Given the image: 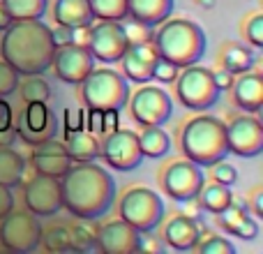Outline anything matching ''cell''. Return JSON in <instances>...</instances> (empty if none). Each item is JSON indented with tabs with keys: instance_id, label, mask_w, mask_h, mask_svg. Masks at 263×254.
<instances>
[{
	"instance_id": "6da1fadb",
	"label": "cell",
	"mask_w": 263,
	"mask_h": 254,
	"mask_svg": "<svg viewBox=\"0 0 263 254\" xmlns=\"http://www.w3.org/2000/svg\"><path fill=\"white\" fill-rule=\"evenodd\" d=\"M63 208L79 220H97L111 208L116 199V180L104 167L79 162L60 178Z\"/></svg>"
},
{
	"instance_id": "7a4b0ae2",
	"label": "cell",
	"mask_w": 263,
	"mask_h": 254,
	"mask_svg": "<svg viewBox=\"0 0 263 254\" xmlns=\"http://www.w3.org/2000/svg\"><path fill=\"white\" fill-rule=\"evenodd\" d=\"M55 44L51 40V28L42 19H23L12 21L3 30L0 53L18 74L32 77L44 74L51 67Z\"/></svg>"
},
{
	"instance_id": "3957f363",
	"label": "cell",
	"mask_w": 263,
	"mask_h": 254,
	"mask_svg": "<svg viewBox=\"0 0 263 254\" xmlns=\"http://www.w3.org/2000/svg\"><path fill=\"white\" fill-rule=\"evenodd\" d=\"M157 56L168 63H173L178 69L194 65L203 58L205 51V32L199 23L190 19H171L162 21V28L153 35Z\"/></svg>"
},
{
	"instance_id": "277c9868",
	"label": "cell",
	"mask_w": 263,
	"mask_h": 254,
	"mask_svg": "<svg viewBox=\"0 0 263 254\" xmlns=\"http://www.w3.org/2000/svg\"><path fill=\"white\" fill-rule=\"evenodd\" d=\"M180 148L187 159L199 167H213L229 155L227 123L215 116H196L185 123L180 134Z\"/></svg>"
},
{
	"instance_id": "5b68a950",
	"label": "cell",
	"mask_w": 263,
	"mask_h": 254,
	"mask_svg": "<svg viewBox=\"0 0 263 254\" xmlns=\"http://www.w3.org/2000/svg\"><path fill=\"white\" fill-rule=\"evenodd\" d=\"M81 97L86 109H123L129 100L127 79L116 69H90L81 81Z\"/></svg>"
},
{
	"instance_id": "8992f818",
	"label": "cell",
	"mask_w": 263,
	"mask_h": 254,
	"mask_svg": "<svg viewBox=\"0 0 263 254\" xmlns=\"http://www.w3.org/2000/svg\"><path fill=\"white\" fill-rule=\"evenodd\" d=\"M118 215L139 233H150L164 217V201L150 187H132L120 199Z\"/></svg>"
},
{
	"instance_id": "52a82bcc",
	"label": "cell",
	"mask_w": 263,
	"mask_h": 254,
	"mask_svg": "<svg viewBox=\"0 0 263 254\" xmlns=\"http://www.w3.org/2000/svg\"><path fill=\"white\" fill-rule=\"evenodd\" d=\"M176 95L180 104L190 111H205L219 100V88L215 86L213 72L201 65H187L176 77Z\"/></svg>"
},
{
	"instance_id": "ba28073f",
	"label": "cell",
	"mask_w": 263,
	"mask_h": 254,
	"mask_svg": "<svg viewBox=\"0 0 263 254\" xmlns=\"http://www.w3.org/2000/svg\"><path fill=\"white\" fill-rule=\"evenodd\" d=\"M42 241V224L37 220V215H32L30 210L26 213H7L0 220V243L5 250L26 254L32 252Z\"/></svg>"
},
{
	"instance_id": "9c48e42d",
	"label": "cell",
	"mask_w": 263,
	"mask_h": 254,
	"mask_svg": "<svg viewBox=\"0 0 263 254\" xmlns=\"http://www.w3.org/2000/svg\"><path fill=\"white\" fill-rule=\"evenodd\" d=\"M100 157L116 171H132L143 162V153L139 148V134L134 130H114L102 136Z\"/></svg>"
},
{
	"instance_id": "30bf717a",
	"label": "cell",
	"mask_w": 263,
	"mask_h": 254,
	"mask_svg": "<svg viewBox=\"0 0 263 254\" xmlns=\"http://www.w3.org/2000/svg\"><path fill=\"white\" fill-rule=\"evenodd\" d=\"M88 51L100 63H118L129 46L123 21H100L88 28Z\"/></svg>"
},
{
	"instance_id": "8fae6325",
	"label": "cell",
	"mask_w": 263,
	"mask_h": 254,
	"mask_svg": "<svg viewBox=\"0 0 263 254\" xmlns=\"http://www.w3.org/2000/svg\"><path fill=\"white\" fill-rule=\"evenodd\" d=\"M205 178L203 171H201L199 164H194L192 159H178V162H171L166 169H164L162 176V187L173 201H190L196 199V194L201 192Z\"/></svg>"
},
{
	"instance_id": "7c38bea8",
	"label": "cell",
	"mask_w": 263,
	"mask_h": 254,
	"mask_svg": "<svg viewBox=\"0 0 263 254\" xmlns=\"http://www.w3.org/2000/svg\"><path fill=\"white\" fill-rule=\"evenodd\" d=\"M14 130H16L18 139H23V143H28L32 148V146L55 136V132H58V118L46 106V102H28L26 109L18 116Z\"/></svg>"
},
{
	"instance_id": "4fadbf2b",
	"label": "cell",
	"mask_w": 263,
	"mask_h": 254,
	"mask_svg": "<svg viewBox=\"0 0 263 254\" xmlns=\"http://www.w3.org/2000/svg\"><path fill=\"white\" fill-rule=\"evenodd\" d=\"M129 109L139 125H164L173 114V102L164 88L143 86L134 93Z\"/></svg>"
},
{
	"instance_id": "5bb4252c",
	"label": "cell",
	"mask_w": 263,
	"mask_h": 254,
	"mask_svg": "<svg viewBox=\"0 0 263 254\" xmlns=\"http://www.w3.org/2000/svg\"><path fill=\"white\" fill-rule=\"evenodd\" d=\"M51 67H53L55 77L60 81L79 86L90 74V69L95 67V58L88 51V46L74 44L72 42V44H65V46H55Z\"/></svg>"
},
{
	"instance_id": "9a60e30c",
	"label": "cell",
	"mask_w": 263,
	"mask_h": 254,
	"mask_svg": "<svg viewBox=\"0 0 263 254\" xmlns=\"http://www.w3.org/2000/svg\"><path fill=\"white\" fill-rule=\"evenodd\" d=\"M26 208L37 217H51L63 208V190H60V178H49L37 173L32 180L26 183L23 190Z\"/></svg>"
},
{
	"instance_id": "2e32d148",
	"label": "cell",
	"mask_w": 263,
	"mask_h": 254,
	"mask_svg": "<svg viewBox=\"0 0 263 254\" xmlns=\"http://www.w3.org/2000/svg\"><path fill=\"white\" fill-rule=\"evenodd\" d=\"M229 153L238 157H256L263 153V125L254 116H238L227 125Z\"/></svg>"
},
{
	"instance_id": "e0dca14e",
	"label": "cell",
	"mask_w": 263,
	"mask_h": 254,
	"mask_svg": "<svg viewBox=\"0 0 263 254\" xmlns=\"http://www.w3.org/2000/svg\"><path fill=\"white\" fill-rule=\"evenodd\" d=\"M30 162H32L35 173L49 176V178H63L67 173V169L72 167V157L67 155V148L55 136L32 146Z\"/></svg>"
},
{
	"instance_id": "ac0fdd59",
	"label": "cell",
	"mask_w": 263,
	"mask_h": 254,
	"mask_svg": "<svg viewBox=\"0 0 263 254\" xmlns=\"http://www.w3.org/2000/svg\"><path fill=\"white\" fill-rule=\"evenodd\" d=\"M141 233L125 220H114L97 229V247L104 254H134L139 252Z\"/></svg>"
},
{
	"instance_id": "d6986e66",
	"label": "cell",
	"mask_w": 263,
	"mask_h": 254,
	"mask_svg": "<svg viewBox=\"0 0 263 254\" xmlns=\"http://www.w3.org/2000/svg\"><path fill=\"white\" fill-rule=\"evenodd\" d=\"M157 58L159 56L155 44L145 42V44H129L118 63H123L125 79H129L134 83H148L153 79V67L157 63Z\"/></svg>"
},
{
	"instance_id": "ffe728a7",
	"label": "cell",
	"mask_w": 263,
	"mask_h": 254,
	"mask_svg": "<svg viewBox=\"0 0 263 254\" xmlns=\"http://www.w3.org/2000/svg\"><path fill=\"white\" fill-rule=\"evenodd\" d=\"M164 241L168 247L178 252H190L194 250V245L201 241V229L196 220H190L187 215H176L168 220V224L164 227Z\"/></svg>"
},
{
	"instance_id": "44dd1931",
	"label": "cell",
	"mask_w": 263,
	"mask_h": 254,
	"mask_svg": "<svg viewBox=\"0 0 263 254\" xmlns=\"http://www.w3.org/2000/svg\"><path fill=\"white\" fill-rule=\"evenodd\" d=\"M233 100L245 114H256L263 106V77L259 72H245L233 81Z\"/></svg>"
},
{
	"instance_id": "7402d4cb",
	"label": "cell",
	"mask_w": 263,
	"mask_h": 254,
	"mask_svg": "<svg viewBox=\"0 0 263 254\" xmlns=\"http://www.w3.org/2000/svg\"><path fill=\"white\" fill-rule=\"evenodd\" d=\"M53 16H55V23L67 28L92 26V21H95L90 9V0H55Z\"/></svg>"
},
{
	"instance_id": "603a6c76",
	"label": "cell",
	"mask_w": 263,
	"mask_h": 254,
	"mask_svg": "<svg viewBox=\"0 0 263 254\" xmlns=\"http://www.w3.org/2000/svg\"><path fill=\"white\" fill-rule=\"evenodd\" d=\"M173 12V0H127V16L145 26H159Z\"/></svg>"
},
{
	"instance_id": "cb8c5ba5",
	"label": "cell",
	"mask_w": 263,
	"mask_h": 254,
	"mask_svg": "<svg viewBox=\"0 0 263 254\" xmlns=\"http://www.w3.org/2000/svg\"><path fill=\"white\" fill-rule=\"evenodd\" d=\"M65 148L72 162H90L100 157V136L90 134L86 130L65 132Z\"/></svg>"
},
{
	"instance_id": "d4e9b609",
	"label": "cell",
	"mask_w": 263,
	"mask_h": 254,
	"mask_svg": "<svg viewBox=\"0 0 263 254\" xmlns=\"http://www.w3.org/2000/svg\"><path fill=\"white\" fill-rule=\"evenodd\" d=\"M26 169L28 164L21 153H16L12 146H0V185L5 187L21 185Z\"/></svg>"
},
{
	"instance_id": "484cf974",
	"label": "cell",
	"mask_w": 263,
	"mask_h": 254,
	"mask_svg": "<svg viewBox=\"0 0 263 254\" xmlns=\"http://www.w3.org/2000/svg\"><path fill=\"white\" fill-rule=\"evenodd\" d=\"M139 148L143 153V157L159 159L168 153L171 148V139L162 130V125H145L139 134Z\"/></svg>"
},
{
	"instance_id": "4316f807",
	"label": "cell",
	"mask_w": 263,
	"mask_h": 254,
	"mask_svg": "<svg viewBox=\"0 0 263 254\" xmlns=\"http://www.w3.org/2000/svg\"><path fill=\"white\" fill-rule=\"evenodd\" d=\"M196 199H199V204L203 210H208V213H213V215H219L229 204H231L233 194L227 185H219V183L213 180L210 185L203 183V187H201V192L196 194Z\"/></svg>"
},
{
	"instance_id": "83f0119b",
	"label": "cell",
	"mask_w": 263,
	"mask_h": 254,
	"mask_svg": "<svg viewBox=\"0 0 263 254\" xmlns=\"http://www.w3.org/2000/svg\"><path fill=\"white\" fill-rule=\"evenodd\" d=\"M97 224L95 220H79L69 229V250L74 252H90L97 247Z\"/></svg>"
},
{
	"instance_id": "f1b7e54d",
	"label": "cell",
	"mask_w": 263,
	"mask_h": 254,
	"mask_svg": "<svg viewBox=\"0 0 263 254\" xmlns=\"http://www.w3.org/2000/svg\"><path fill=\"white\" fill-rule=\"evenodd\" d=\"M222 63H224V69L231 72L233 77H236V74H245V72H250L252 65H254V51L245 44H229L227 49H224Z\"/></svg>"
},
{
	"instance_id": "f546056e",
	"label": "cell",
	"mask_w": 263,
	"mask_h": 254,
	"mask_svg": "<svg viewBox=\"0 0 263 254\" xmlns=\"http://www.w3.org/2000/svg\"><path fill=\"white\" fill-rule=\"evenodd\" d=\"M12 21L42 19L46 12V0H0Z\"/></svg>"
},
{
	"instance_id": "4dcf8cb0",
	"label": "cell",
	"mask_w": 263,
	"mask_h": 254,
	"mask_svg": "<svg viewBox=\"0 0 263 254\" xmlns=\"http://www.w3.org/2000/svg\"><path fill=\"white\" fill-rule=\"evenodd\" d=\"M92 16L100 21H125L127 0H90Z\"/></svg>"
},
{
	"instance_id": "1f68e13d",
	"label": "cell",
	"mask_w": 263,
	"mask_h": 254,
	"mask_svg": "<svg viewBox=\"0 0 263 254\" xmlns=\"http://www.w3.org/2000/svg\"><path fill=\"white\" fill-rule=\"evenodd\" d=\"M247 215H250V206H247L245 201H240V199H236V196H233L231 204H229L227 208L217 215V217H219V227H222L227 233H233V229H236L238 224L247 217Z\"/></svg>"
},
{
	"instance_id": "d6a6232c",
	"label": "cell",
	"mask_w": 263,
	"mask_h": 254,
	"mask_svg": "<svg viewBox=\"0 0 263 254\" xmlns=\"http://www.w3.org/2000/svg\"><path fill=\"white\" fill-rule=\"evenodd\" d=\"M42 245L49 252H69V229L67 227H49L46 231H42Z\"/></svg>"
},
{
	"instance_id": "836d02e7",
	"label": "cell",
	"mask_w": 263,
	"mask_h": 254,
	"mask_svg": "<svg viewBox=\"0 0 263 254\" xmlns=\"http://www.w3.org/2000/svg\"><path fill=\"white\" fill-rule=\"evenodd\" d=\"M51 97V86L49 81L40 77V74H32L26 83H23V102H49Z\"/></svg>"
},
{
	"instance_id": "e575fe53",
	"label": "cell",
	"mask_w": 263,
	"mask_h": 254,
	"mask_svg": "<svg viewBox=\"0 0 263 254\" xmlns=\"http://www.w3.org/2000/svg\"><path fill=\"white\" fill-rule=\"evenodd\" d=\"M203 243H196V250L199 254H236V247H233V243H229L227 238L222 236H213V233H203Z\"/></svg>"
},
{
	"instance_id": "d590c367",
	"label": "cell",
	"mask_w": 263,
	"mask_h": 254,
	"mask_svg": "<svg viewBox=\"0 0 263 254\" xmlns=\"http://www.w3.org/2000/svg\"><path fill=\"white\" fill-rule=\"evenodd\" d=\"M125 28V35H127L129 44H145V42H153V26H145L141 21H134L132 19L129 23H123Z\"/></svg>"
},
{
	"instance_id": "8d00e7d4",
	"label": "cell",
	"mask_w": 263,
	"mask_h": 254,
	"mask_svg": "<svg viewBox=\"0 0 263 254\" xmlns=\"http://www.w3.org/2000/svg\"><path fill=\"white\" fill-rule=\"evenodd\" d=\"M18 77H21V74H18L12 65L5 63V60H0V97H7L16 90Z\"/></svg>"
},
{
	"instance_id": "74e56055",
	"label": "cell",
	"mask_w": 263,
	"mask_h": 254,
	"mask_svg": "<svg viewBox=\"0 0 263 254\" xmlns=\"http://www.w3.org/2000/svg\"><path fill=\"white\" fill-rule=\"evenodd\" d=\"M245 37L252 49H263V16L261 14H254L245 23Z\"/></svg>"
},
{
	"instance_id": "f35d334b",
	"label": "cell",
	"mask_w": 263,
	"mask_h": 254,
	"mask_svg": "<svg viewBox=\"0 0 263 254\" xmlns=\"http://www.w3.org/2000/svg\"><path fill=\"white\" fill-rule=\"evenodd\" d=\"M213 180H215V183H219V185L231 187L233 183L238 180V171H236V167H231V164L224 162V159L215 162V164H213Z\"/></svg>"
},
{
	"instance_id": "ab89813d",
	"label": "cell",
	"mask_w": 263,
	"mask_h": 254,
	"mask_svg": "<svg viewBox=\"0 0 263 254\" xmlns=\"http://www.w3.org/2000/svg\"><path fill=\"white\" fill-rule=\"evenodd\" d=\"M63 125H65V132H79L86 127V109H81V106H69V109H65L63 114Z\"/></svg>"
},
{
	"instance_id": "60d3db41",
	"label": "cell",
	"mask_w": 263,
	"mask_h": 254,
	"mask_svg": "<svg viewBox=\"0 0 263 254\" xmlns=\"http://www.w3.org/2000/svg\"><path fill=\"white\" fill-rule=\"evenodd\" d=\"M178 77V67L173 63H168V60L164 58H157V63H155L153 67V79L159 83H173Z\"/></svg>"
},
{
	"instance_id": "b9f144b4",
	"label": "cell",
	"mask_w": 263,
	"mask_h": 254,
	"mask_svg": "<svg viewBox=\"0 0 263 254\" xmlns=\"http://www.w3.org/2000/svg\"><path fill=\"white\" fill-rule=\"evenodd\" d=\"M86 132L95 136H104V111L102 109H86Z\"/></svg>"
},
{
	"instance_id": "7bdbcfd3",
	"label": "cell",
	"mask_w": 263,
	"mask_h": 254,
	"mask_svg": "<svg viewBox=\"0 0 263 254\" xmlns=\"http://www.w3.org/2000/svg\"><path fill=\"white\" fill-rule=\"evenodd\" d=\"M231 236H238L240 241H254V238L259 236V222H256L254 217H250V215H247V217L242 220L236 229H233Z\"/></svg>"
},
{
	"instance_id": "ee69618b",
	"label": "cell",
	"mask_w": 263,
	"mask_h": 254,
	"mask_svg": "<svg viewBox=\"0 0 263 254\" xmlns=\"http://www.w3.org/2000/svg\"><path fill=\"white\" fill-rule=\"evenodd\" d=\"M51 40H53L55 46L72 44V42H74V32H72V28L60 26V23H58V28H55V30H51Z\"/></svg>"
},
{
	"instance_id": "f6af8a7d",
	"label": "cell",
	"mask_w": 263,
	"mask_h": 254,
	"mask_svg": "<svg viewBox=\"0 0 263 254\" xmlns=\"http://www.w3.org/2000/svg\"><path fill=\"white\" fill-rule=\"evenodd\" d=\"M12 210H14V194H12V187L0 185V220H3L7 213H12Z\"/></svg>"
},
{
	"instance_id": "bcb514c9",
	"label": "cell",
	"mask_w": 263,
	"mask_h": 254,
	"mask_svg": "<svg viewBox=\"0 0 263 254\" xmlns=\"http://www.w3.org/2000/svg\"><path fill=\"white\" fill-rule=\"evenodd\" d=\"M14 127V111L5 97H0V130H9Z\"/></svg>"
},
{
	"instance_id": "7dc6e473",
	"label": "cell",
	"mask_w": 263,
	"mask_h": 254,
	"mask_svg": "<svg viewBox=\"0 0 263 254\" xmlns=\"http://www.w3.org/2000/svg\"><path fill=\"white\" fill-rule=\"evenodd\" d=\"M120 125V109H104V134L118 130Z\"/></svg>"
},
{
	"instance_id": "c3c4849f",
	"label": "cell",
	"mask_w": 263,
	"mask_h": 254,
	"mask_svg": "<svg viewBox=\"0 0 263 254\" xmlns=\"http://www.w3.org/2000/svg\"><path fill=\"white\" fill-rule=\"evenodd\" d=\"M213 79H215V86L219 88V93L229 90V88L233 86V74L227 72V69H217V72H213Z\"/></svg>"
},
{
	"instance_id": "681fc988",
	"label": "cell",
	"mask_w": 263,
	"mask_h": 254,
	"mask_svg": "<svg viewBox=\"0 0 263 254\" xmlns=\"http://www.w3.org/2000/svg\"><path fill=\"white\" fill-rule=\"evenodd\" d=\"M185 204V213L182 215H187L190 220H203V208H201V204H199V199H190V201H182Z\"/></svg>"
},
{
	"instance_id": "f907efd6",
	"label": "cell",
	"mask_w": 263,
	"mask_h": 254,
	"mask_svg": "<svg viewBox=\"0 0 263 254\" xmlns=\"http://www.w3.org/2000/svg\"><path fill=\"white\" fill-rule=\"evenodd\" d=\"M139 250L141 252H164V245L159 241H155V238H150V236H141L139 238Z\"/></svg>"
},
{
	"instance_id": "816d5d0a",
	"label": "cell",
	"mask_w": 263,
	"mask_h": 254,
	"mask_svg": "<svg viewBox=\"0 0 263 254\" xmlns=\"http://www.w3.org/2000/svg\"><path fill=\"white\" fill-rule=\"evenodd\" d=\"M16 139V130L9 127V130H0V146H12Z\"/></svg>"
},
{
	"instance_id": "f5cc1de1",
	"label": "cell",
	"mask_w": 263,
	"mask_h": 254,
	"mask_svg": "<svg viewBox=\"0 0 263 254\" xmlns=\"http://www.w3.org/2000/svg\"><path fill=\"white\" fill-rule=\"evenodd\" d=\"M254 215L256 217H263V192H256L254 194Z\"/></svg>"
},
{
	"instance_id": "db71d44e",
	"label": "cell",
	"mask_w": 263,
	"mask_h": 254,
	"mask_svg": "<svg viewBox=\"0 0 263 254\" xmlns=\"http://www.w3.org/2000/svg\"><path fill=\"white\" fill-rule=\"evenodd\" d=\"M12 23V19H9V14H7V9L3 7V3H0V30H5V28Z\"/></svg>"
},
{
	"instance_id": "11a10c76",
	"label": "cell",
	"mask_w": 263,
	"mask_h": 254,
	"mask_svg": "<svg viewBox=\"0 0 263 254\" xmlns=\"http://www.w3.org/2000/svg\"><path fill=\"white\" fill-rule=\"evenodd\" d=\"M196 3L201 5L203 9H208V7H215V0H196Z\"/></svg>"
}]
</instances>
